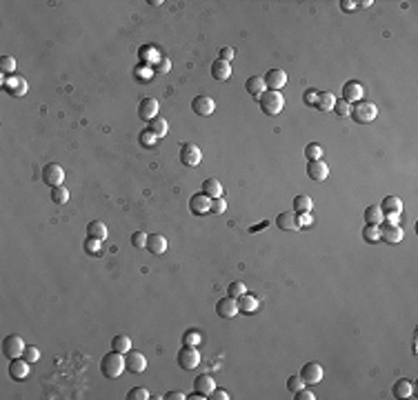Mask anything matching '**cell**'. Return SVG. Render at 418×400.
Segmentation results:
<instances>
[{"label":"cell","instance_id":"6da1fadb","mask_svg":"<svg viewBox=\"0 0 418 400\" xmlns=\"http://www.w3.org/2000/svg\"><path fill=\"white\" fill-rule=\"evenodd\" d=\"M127 369L125 367V353L118 351H109L103 356V363H100V371H103L105 378H120V373Z\"/></svg>","mask_w":418,"mask_h":400},{"label":"cell","instance_id":"7a4b0ae2","mask_svg":"<svg viewBox=\"0 0 418 400\" xmlns=\"http://www.w3.org/2000/svg\"><path fill=\"white\" fill-rule=\"evenodd\" d=\"M260 103V109L267 113V116H278V113L282 111V107H285V98H282L280 91H269L265 89L262 91V96L258 98Z\"/></svg>","mask_w":418,"mask_h":400},{"label":"cell","instance_id":"3957f363","mask_svg":"<svg viewBox=\"0 0 418 400\" xmlns=\"http://www.w3.org/2000/svg\"><path fill=\"white\" fill-rule=\"evenodd\" d=\"M358 125H369L372 120H376V116H378V107H376L374 103H369V100H358L354 107H352V113H349Z\"/></svg>","mask_w":418,"mask_h":400},{"label":"cell","instance_id":"277c9868","mask_svg":"<svg viewBox=\"0 0 418 400\" xmlns=\"http://www.w3.org/2000/svg\"><path fill=\"white\" fill-rule=\"evenodd\" d=\"M178 365H180V369H185V371H192V369H196V367L200 365V353L196 347H192V345H185L183 349L178 351Z\"/></svg>","mask_w":418,"mask_h":400},{"label":"cell","instance_id":"5b68a950","mask_svg":"<svg viewBox=\"0 0 418 400\" xmlns=\"http://www.w3.org/2000/svg\"><path fill=\"white\" fill-rule=\"evenodd\" d=\"M25 340L20 338V336H16V333H11V336H7L5 340H3V353L9 360H13V358H23V351H25Z\"/></svg>","mask_w":418,"mask_h":400},{"label":"cell","instance_id":"8992f818","mask_svg":"<svg viewBox=\"0 0 418 400\" xmlns=\"http://www.w3.org/2000/svg\"><path fill=\"white\" fill-rule=\"evenodd\" d=\"M65 180V169L56 163H49L43 167V183L49 187H60Z\"/></svg>","mask_w":418,"mask_h":400},{"label":"cell","instance_id":"52a82bcc","mask_svg":"<svg viewBox=\"0 0 418 400\" xmlns=\"http://www.w3.org/2000/svg\"><path fill=\"white\" fill-rule=\"evenodd\" d=\"M262 80H265V87L269 91H280L282 87L287 85V73L282 69H269L265 76H262Z\"/></svg>","mask_w":418,"mask_h":400},{"label":"cell","instance_id":"ba28073f","mask_svg":"<svg viewBox=\"0 0 418 400\" xmlns=\"http://www.w3.org/2000/svg\"><path fill=\"white\" fill-rule=\"evenodd\" d=\"M125 367H127V371H131V373H143L147 369V358L140 351L129 349L125 353Z\"/></svg>","mask_w":418,"mask_h":400},{"label":"cell","instance_id":"9c48e42d","mask_svg":"<svg viewBox=\"0 0 418 400\" xmlns=\"http://www.w3.org/2000/svg\"><path fill=\"white\" fill-rule=\"evenodd\" d=\"M189 209L194 216H205V213L212 211V198L207 196V193H194L192 200H189Z\"/></svg>","mask_w":418,"mask_h":400},{"label":"cell","instance_id":"30bf717a","mask_svg":"<svg viewBox=\"0 0 418 400\" xmlns=\"http://www.w3.org/2000/svg\"><path fill=\"white\" fill-rule=\"evenodd\" d=\"M200 160H203V153H200L196 145H192V143L183 145V149H180V163L187 167H198Z\"/></svg>","mask_w":418,"mask_h":400},{"label":"cell","instance_id":"8fae6325","mask_svg":"<svg viewBox=\"0 0 418 400\" xmlns=\"http://www.w3.org/2000/svg\"><path fill=\"white\" fill-rule=\"evenodd\" d=\"M216 313H218L220 318H225V320L234 318L236 313H240V309H238V300L232 298V296L220 298V300H218V305H216Z\"/></svg>","mask_w":418,"mask_h":400},{"label":"cell","instance_id":"7c38bea8","mask_svg":"<svg viewBox=\"0 0 418 400\" xmlns=\"http://www.w3.org/2000/svg\"><path fill=\"white\" fill-rule=\"evenodd\" d=\"M158 109H160V105H158L156 98H143L138 103V116L143 120H147V123H151V120L158 116Z\"/></svg>","mask_w":418,"mask_h":400},{"label":"cell","instance_id":"4fadbf2b","mask_svg":"<svg viewBox=\"0 0 418 400\" xmlns=\"http://www.w3.org/2000/svg\"><path fill=\"white\" fill-rule=\"evenodd\" d=\"M192 111L194 113H198V116H212V113L216 111V103H214V98H209V96H196L192 100Z\"/></svg>","mask_w":418,"mask_h":400},{"label":"cell","instance_id":"5bb4252c","mask_svg":"<svg viewBox=\"0 0 418 400\" xmlns=\"http://www.w3.org/2000/svg\"><path fill=\"white\" fill-rule=\"evenodd\" d=\"M300 378H302V383H305V385L320 383V380H322V367H320L318 363H307V365H302Z\"/></svg>","mask_w":418,"mask_h":400},{"label":"cell","instance_id":"9a60e30c","mask_svg":"<svg viewBox=\"0 0 418 400\" xmlns=\"http://www.w3.org/2000/svg\"><path fill=\"white\" fill-rule=\"evenodd\" d=\"M307 176L314 180V183H325L329 176V167L322 163V160H312L307 165Z\"/></svg>","mask_w":418,"mask_h":400},{"label":"cell","instance_id":"2e32d148","mask_svg":"<svg viewBox=\"0 0 418 400\" xmlns=\"http://www.w3.org/2000/svg\"><path fill=\"white\" fill-rule=\"evenodd\" d=\"M363 93H365V89H363V85L356 83V80H349V83L343 85V100H347L349 105L363 100Z\"/></svg>","mask_w":418,"mask_h":400},{"label":"cell","instance_id":"e0dca14e","mask_svg":"<svg viewBox=\"0 0 418 400\" xmlns=\"http://www.w3.org/2000/svg\"><path fill=\"white\" fill-rule=\"evenodd\" d=\"M276 225H278L282 231H298L300 229L298 213H296V211H282L280 216L276 218Z\"/></svg>","mask_w":418,"mask_h":400},{"label":"cell","instance_id":"ac0fdd59","mask_svg":"<svg viewBox=\"0 0 418 400\" xmlns=\"http://www.w3.org/2000/svg\"><path fill=\"white\" fill-rule=\"evenodd\" d=\"M3 87L11 93V96H18V98L27 93V80H25V78H20V76H9V78H5V80H3Z\"/></svg>","mask_w":418,"mask_h":400},{"label":"cell","instance_id":"d6986e66","mask_svg":"<svg viewBox=\"0 0 418 400\" xmlns=\"http://www.w3.org/2000/svg\"><path fill=\"white\" fill-rule=\"evenodd\" d=\"M9 376L13 380H27L29 378V363L23 358H13L11 360V365H9Z\"/></svg>","mask_w":418,"mask_h":400},{"label":"cell","instance_id":"ffe728a7","mask_svg":"<svg viewBox=\"0 0 418 400\" xmlns=\"http://www.w3.org/2000/svg\"><path fill=\"white\" fill-rule=\"evenodd\" d=\"M381 240H385V243H392V245L401 243V240H403V229H401L398 225L385 223V225H383V229H381Z\"/></svg>","mask_w":418,"mask_h":400},{"label":"cell","instance_id":"44dd1931","mask_svg":"<svg viewBox=\"0 0 418 400\" xmlns=\"http://www.w3.org/2000/svg\"><path fill=\"white\" fill-rule=\"evenodd\" d=\"M147 249L151 253H156V256H163L167 251V238L160 236V233H149L147 236Z\"/></svg>","mask_w":418,"mask_h":400},{"label":"cell","instance_id":"7402d4cb","mask_svg":"<svg viewBox=\"0 0 418 400\" xmlns=\"http://www.w3.org/2000/svg\"><path fill=\"white\" fill-rule=\"evenodd\" d=\"M238 300V309L240 313H254V311H258V298L252 296V293H242L240 298H236Z\"/></svg>","mask_w":418,"mask_h":400},{"label":"cell","instance_id":"603a6c76","mask_svg":"<svg viewBox=\"0 0 418 400\" xmlns=\"http://www.w3.org/2000/svg\"><path fill=\"white\" fill-rule=\"evenodd\" d=\"M194 389H196L198 393H203V396H209L214 389H216V385H214V378L209 376V373H203V376H198L196 380H194Z\"/></svg>","mask_w":418,"mask_h":400},{"label":"cell","instance_id":"cb8c5ba5","mask_svg":"<svg viewBox=\"0 0 418 400\" xmlns=\"http://www.w3.org/2000/svg\"><path fill=\"white\" fill-rule=\"evenodd\" d=\"M412 391H414V387L409 380L405 378H401V380H396L394 387H392V396L394 398H412Z\"/></svg>","mask_w":418,"mask_h":400},{"label":"cell","instance_id":"d4e9b609","mask_svg":"<svg viewBox=\"0 0 418 400\" xmlns=\"http://www.w3.org/2000/svg\"><path fill=\"white\" fill-rule=\"evenodd\" d=\"M245 89H247V93H252L254 98H260L262 91H265L267 87H265V80H262V76H252V78H247Z\"/></svg>","mask_w":418,"mask_h":400},{"label":"cell","instance_id":"484cf974","mask_svg":"<svg viewBox=\"0 0 418 400\" xmlns=\"http://www.w3.org/2000/svg\"><path fill=\"white\" fill-rule=\"evenodd\" d=\"M212 76L216 80H229L232 78V67H229V63H225V60H216V63L212 65Z\"/></svg>","mask_w":418,"mask_h":400},{"label":"cell","instance_id":"4316f807","mask_svg":"<svg viewBox=\"0 0 418 400\" xmlns=\"http://www.w3.org/2000/svg\"><path fill=\"white\" fill-rule=\"evenodd\" d=\"M87 236L96 238V240H105L107 238V225L103 220H91V223L87 225Z\"/></svg>","mask_w":418,"mask_h":400},{"label":"cell","instance_id":"83f0119b","mask_svg":"<svg viewBox=\"0 0 418 400\" xmlns=\"http://www.w3.org/2000/svg\"><path fill=\"white\" fill-rule=\"evenodd\" d=\"M147 129H149L156 138H165L167 131H169V125H167V120H165L163 116H156V118H154L151 123H149V127H147Z\"/></svg>","mask_w":418,"mask_h":400},{"label":"cell","instance_id":"f1b7e54d","mask_svg":"<svg viewBox=\"0 0 418 400\" xmlns=\"http://www.w3.org/2000/svg\"><path fill=\"white\" fill-rule=\"evenodd\" d=\"M378 207L383 209V213H401L403 211V200L398 196H387Z\"/></svg>","mask_w":418,"mask_h":400},{"label":"cell","instance_id":"f546056e","mask_svg":"<svg viewBox=\"0 0 418 400\" xmlns=\"http://www.w3.org/2000/svg\"><path fill=\"white\" fill-rule=\"evenodd\" d=\"M203 193H207L209 198H222V185L216 178H207L203 183Z\"/></svg>","mask_w":418,"mask_h":400},{"label":"cell","instance_id":"4dcf8cb0","mask_svg":"<svg viewBox=\"0 0 418 400\" xmlns=\"http://www.w3.org/2000/svg\"><path fill=\"white\" fill-rule=\"evenodd\" d=\"M383 218H385V213H383V209L378 205H369L365 209V223L367 225H381Z\"/></svg>","mask_w":418,"mask_h":400},{"label":"cell","instance_id":"1f68e13d","mask_svg":"<svg viewBox=\"0 0 418 400\" xmlns=\"http://www.w3.org/2000/svg\"><path fill=\"white\" fill-rule=\"evenodd\" d=\"M111 347H113V351H118V353H127L131 349V338L125 336V333H118V336H113Z\"/></svg>","mask_w":418,"mask_h":400},{"label":"cell","instance_id":"d6a6232c","mask_svg":"<svg viewBox=\"0 0 418 400\" xmlns=\"http://www.w3.org/2000/svg\"><path fill=\"white\" fill-rule=\"evenodd\" d=\"M334 103H336L334 93H329V91H320V93H318V103H316V107H318L320 111H334Z\"/></svg>","mask_w":418,"mask_h":400},{"label":"cell","instance_id":"836d02e7","mask_svg":"<svg viewBox=\"0 0 418 400\" xmlns=\"http://www.w3.org/2000/svg\"><path fill=\"white\" fill-rule=\"evenodd\" d=\"M312 207H314L312 198H309V196H305V193H300V196H296V198H294V211H296V213H305V211H312Z\"/></svg>","mask_w":418,"mask_h":400},{"label":"cell","instance_id":"e575fe53","mask_svg":"<svg viewBox=\"0 0 418 400\" xmlns=\"http://www.w3.org/2000/svg\"><path fill=\"white\" fill-rule=\"evenodd\" d=\"M51 200L56 205H65L67 200H69V189L63 187V185H60V187H51Z\"/></svg>","mask_w":418,"mask_h":400},{"label":"cell","instance_id":"d590c367","mask_svg":"<svg viewBox=\"0 0 418 400\" xmlns=\"http://www.w3.org/2000/svg\"><path fill=\"white\" fill-rule=\"evenodd\" d=\"M363 238H365V243H378L381 240L378 225H365V229H363Z\"/></svg>","mask_w":418,"mask_h":400},{"label":"cell","instance_id":"8d00e7d4","mask_svg":"<svg viewBox=\"0 0 418 400\" xmlns=\"http://www.w3.org/2000/svg\"><path fill=\"white\" fill-rule=\"evenodd\" d=\"M85 251L91 253V256H100V251H103V240H96V238H89V236H87V240H85Z\"/></svg>","mask_w":418,"mask_h":400},{"label":"cell","instance_id":"74e56055","mask_svg":"<svg viewBox=\"0 0 418 400\" xmlns=\"http://www.w3.org/2000/svg\"><path fill=\"white\" fill-rule=\"evenodd\" d=\"M305 156H307L309 163H312V160H320V156H322V147H320L318 143H309V145L305 147Z\"/></svg>","mask_w":418,"mask_h":400},{"label":"cell","instance_id":"f35d334b","mask_svg":"<svg viewBox=\"0 0 418 400\" xmlns=\"http://www.w3.org/2000/svg\"><path fill=\"white\" fill-rule=\"evenodd\" d=\"M334 111H336V116H340V118H345V116H349L352 113V105L347 103V100H336L334 103Z\"/></svg>","mask_w":418,"mask_h":400},{"label":"cell","instance_id":"ab89813d","mask_svg":"<svg viewBox=\"0 0 418 400\" xmlns=\"http://www.w3.org/2000/svg\"><path fill=\"white\" fill-rule=\"evenodd\" d=\"M13 69H16V58L13 56L0 58V73H13Z\"/></svg>","mask_w":418,"mask_h":400},{"label":"cell","instance_id":"60d3db41","mask_svg":"<svg viewBox=\"0 0 418 400\" xmlns=\"http://www.w3.org/2000/svg\"><path fill=\"white\" fill-rule=\"evenodd\" d=\"M172 69V60L169 58H165V56H160V60L156 65H154V71L158 73V76H165V73H169Z\"/></svg>","mask_w":418,"mask_h":400},{"label":"cell","instance_id":"b9f144b4","mask_svg":"<svg viewBox=\"0 0 418 400\" xmlns=\"http://www.w3.org/2000/svg\"><path fill=\"white\" fill-rule=\"evenodd\" d=\"M245 291H247L245 283H238V280H236V283H232V285L227 287V296H232V298H240Z\"/></svg>","mask_w":418,"mask_h":400},{"label":"cell","instance_id":"7bdbcfd3","mask_svg":"<svg viewBox=\"0 0 418 400\" xmlns=\"http://www.w3.org/2000/svg\"><path fill=\"white\" fill-rule=\"evenodd\" d=\"M149 398V391L145 389V387H134V389H129V393H127V400H147Z\"/></svg>","mask_w":418,"mask_h":400},{"label":"cell","instance_id":"ee69618b","mask_svg":"<svg viewBox=\"0 0 418 400\" xmlns=\"http://www.w3.org/2000/svg\"><path fill=\"white\" fill-rule=\"evenodd\" d=\"M23 358L27 360V363H38V360H40V351H38V347L27 345V347H25V351H23Z\"/></svg>","mask_w":418,"mask_h":400},{"label":"cell","instance_id":"f6af8a7d","mask_svg":"<svg viewBox=\"0 0 418 400\" xmlns=\"http://www.w3.org/2000/svg\"><path fill=\"white\" fill-rule=\"evenodd\" d=\"M138 140H140V145L143 147H156V136L149 131V129H145V131H140V136H138Z\"/></svg>","mask_w":418,"mask_h":400},{"label":"cell","instance_id":"bcb514c9","mask_svg":"<svg viewBox=\"0 0 418 400\" xmlns=\"http://www.w3.org/2000/svg\"><path fill=\"white\" fill-rule=\"evenodd\" d=\"M302 385H305V383H302V378H300V376H289V378H287V389L292 391V393L300 391V389H302Z\"/></svg>","mask_w":418,"mask_h":400},{"label":"cell","instance_id":"7dc6e473","mask_svg":"<svg viewBox=\"0 0 418 400\" xmlns=\"http://www.w3.org/2000/svg\"><path fill=\"white\" fill-rule=\"evenodd\" d=\"M147 236H149V233L136 231V233H134V236H131V245L136 247V249H140V247H147Z\"/></svg>","mask_w":418,"mask_h":400},{"label":"cell","instance_id":"c3c4849f","mask_svg":"<svg viewBox=\"0 0 418 400\" xmlns=\"http://www.w3.org/2000/svg\"><path fill=\"white\" fill-rule=\"evenodd\" d=\"M225 209H227V200L212 198V211H214V213H225Z\"/></svg>","mask_w":418,"mask_h":400},{"label":"cell","instance_id":"681fc988","mask_svg":"<svg viewBox=\"0 0 418 400\" xmlns=\"http://www.w3.org/2000/svg\"><path fill=\"white\" fill-rule=\"evenodd\" d=\"M185 345H192V347H196L200 343V333L198 331H185Z\"/></svg>","mask_w":418,"mask_h":400},{"label":"cell","instance_id":"f907efd6","mask_svg":"<svg viewBox=\"0 0 418 400\" xmlns=\"http://www.w3.org/2000/svg\"><path fill=\"white\" fill-rule=\"evenodd\" d=\"M318 93H320V91H314V89L305 91V105L316 107V103H318Z\"/></svg>","mask_w":418,"mask_h":400},{"label":"cell","instance_id":"816d5d0a","mask_svg":"<svg viewBox=\"0 0 418 400\" xmlns=\"http://www.w3.org/2000/svg\"><path fill=\"white\" fill-rule=\"evenodd\" d=\"M207 398H209V400H229L232 396H229V393H227L225 389H214V391L209 393Z\"/></svg>","mask_w":418,"mask_h":400},{"label":"cell","instance_id":"f5cc1de1","mask_svg":"<svg viewBox=\"0 0 418 400\" xmlns=\"http://www.w3.org/2000/svg\"><path fill=\"white\" fill-rule=\"evenodd\" d=\"M236 51L232 49V47H222L220 49V60H225V63H229V60H234Z\"/></svg>","mask_w":418,"mask_h":400},{"label":"cell","instance_id":"db71d44e","mask_svg":"<svg viewBox=\"0 0 418 400\" xmlns=\"http://www.w3.org/2000/svg\"><path fill=\"white\" fill-rule=\"evenodd\" d=\"M296 400H314L316 396L309 389H300V391H296V396H294Z\"/></svg>","mask_w":418,"mask_h":400},{"label":"cell","instance_id":"11a10c76","mask_svg":"<svg viewBox=\"0 0 418 400\" xmlns=\"http://www.w3.org/2000/svg\"><path fill=\"white\" fill-rule=\"evenodd\" d=\"M163 398H165V400H185L187 396H185L183 391H167Z\"/></svg>","mask_w":418,"mask_h":400},{"label":"cell","instance_id":"9f6ffc18","mask_svg":"<svg viewBox=\"0 0 418 400\" xmlns=\"http://www.w3.org/2000/svg\"><path fill=\"white\" fill-rule=\"evenodd\" d=\"M312 216H309V211H305V213H300V216H298V223H300V227H309V225H312Z\"/></svg>","mask_w":418,"mask_h":400},{"label":"cell","instance_id":"6f0895ef","mask_svg":"<svg viewBox=\"0 0 418 400\" xmlns=\"http://www.w3.org/2000/svg\"><path fill=\"white\" fill-rule=\"evenodd\" d=\"M340 7H343V11H354L356 7H358V3H352V0H343Z\"/></svg>","mask_w":418,"mask_h":400},{"label":"cell","instance_id":"680465c9","mask_svg":"<svg viewBox=\"0 0 418 400\" xmlns=\"http://www.w3.org/2000/svg\"><path fill=\"white\" fill-rule=\"evenodd\" d=\"M385 223L389 225H398V220H401V213H387V218H383Z\"/></svg>","mask_w":418,"mask_h":400},{"label":"cell","instance_id":"91938a15","mask_svg":"<svg viewBox=\"0 0 418 400\" xmlns=\"http://www.w3.org/2000/svg\"><path fill=\"white\" fill-rule=\"evenodd\" d=\"M187 398H192V400H203V398H207V396H203V393H194V396H187Z\"/></svg>","mask_w":418,"mask_h":400},{"label":"cell","instance_id":"94428289","mask_svg":"<svg viewBox=\"0 0 418 400\" xmlns=\"http://www.w3.org/2000/svg\"><path fill=\"white\" fill-rule=\"evenodd\" d=\"M374 3H372V0H363V3H358V7H372Z\"/></svg>","mask_w":418,"mask_h":400},{"label":"cell","instance_id":"6125c7cd","mask_svg":"<svg viewBox=\"0 0 418 400\" xmlns=\"http://www.w3.org/2000/svg\"><path fill=\"white\" fill-rule=\"evenodd\" d=\"M267 227V223H262V225H256V227H252V231H258V229H265Z\"/></svg>","mask_w":418,"mask_h":400}]
</instances>
